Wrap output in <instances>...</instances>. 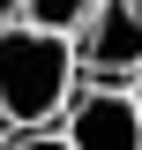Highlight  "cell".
Listing matches in <instances>:
<instances>
[{
    "mask_svg": "<svg viewBox=\"0 0 142 150\" xmlns=\"http://www.w3.org/2000/svg\"><path fill=\"white\" fill-rule=\"evenodd\" d=\"M75 90H82L75 38L37 30V23H22V15H0V120H8V135L60 128V112H67Z\"/></svg>",
    "mask_w": 142,
    "mask_h": 150,
    "instance_id": "obj_1",
    "label": "cell"
},
{
    "mask_svg": "<svg viewBox=\"0 0 142 150\" xmlns=\"http://www.w3.org/2000/svg\"><path fill=\"white\" fill-rule=\"evenodd\" d=\"M82 83H135L142 75V0H97V15L75 30Z\"/></svg>",
    "mask_w": 142,
    "mask_h": 150,
    "instance_id": "obj_2",
    "label": "cell"
},
{
    "mask_svg": "<svg viewBox=\"0 0 142 150\" xmlns=\"http://www.w3.org/2000/svg\"><path fill=\"white\" fill-rule=\"evenodd\" d=\"M67 150H142V112L127 83H82L60 112Z\"/></svg>",
    "mask_w": 142,
    "mask_h": 150,
    "instance_id": "obj_3",
    "label": "cell"
},
{
    "mask_svg": "<svg viewBox=\"0 0 142 150\" xmlns=\"http://www.w3.org/2000/svg\"><path fill=\"white\" fill-rule=\"evenodd\" d=\"M15 15H22V23H37V30H60V38H75L90 15H97V0H15Z\"/></svg>",
    "mask_w": 142,
    "mask_h": 150,
    "instance_id": "obj_4",
    "label": "cell"
},
{
    "mask_svg": "<svg viewBox=\"0 0 142 150\" xmlns=\"http://www.w3.org/2000/svg\"><path fill=\"white\" fill-rule=\"evenodd\" d=\"M0 150H67V135H60V128H22V135H8Z\"/></svg>",
    "mask_w": 142,
    "mask_h": 150,
    "instance_id": "obj_5",
    "label": "cell"
},
{
    "mask_svg": "<svg viewBox=\"0 0 142 150\" xmlns=\"http://www.w3.org/2000/svg\"><path fill=\"white\" fill-rule=\"evenodd\" d=\"M127 90H135V112H142V75H135V83H127Z\"/></svg>",
    "mask_w": 142,
    "mask_h": 150,
    "instance_id": "obj_6",
    "label": "cell"
},
{
    "mask_svg": "<svg viewBox=\"0 0 142 150\" xmlns=\"http://www.w3.org/2000/svg\"><path fill=\"white\" fill-rule=\"evenodd\" d=\"M0 15H15V0H0Z\"/></svg>",
    "mask_w": 142,
    "mask_h": 150,
    "instance_id": "obj_7",
    "label": "cell"
},
{
    "mask_svg": "<svg viewBox=\"0 0 142 150\" xmlns=\"http://www.w3.org/2000/svg\"><path fill=\"white\" fill-rule=\"evenodd\" d=\"M0 143H8V120H0Z\"/></svg>",
    "mask_w": 142,
    "mask_h": 150,
    "instance_id": "obj_8",
    "label": "cell"
}]
</instances>
